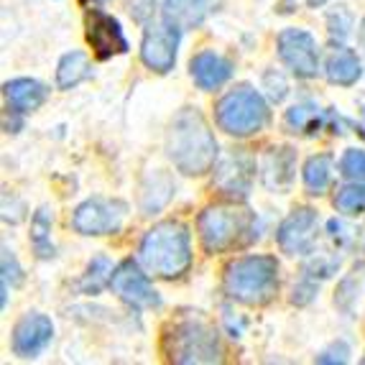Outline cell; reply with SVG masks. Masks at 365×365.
I'll list each match as a JSON object with an SVG mask.
<instances>
[{"mask_svg":"<svg viewBox=\"0 0 365 365\" xmlns=\"http://www.w3.org/2000/svg\"><path fill=\"white\" fill-rule=\"evenodd\" d=\"M166 156L187 177L207 174L217 164V140L197 108H182L166 133Z\"/></svg>","mask_w":365,"mask_h":365,"instance_id":"1","label":"cell"},{"mask_svg":"<svg viewBox=\"0 0 365 365\" xmlns=\"http://www.w3.org/2000/svg\"><path fill=\"white\" fill-rule=\"evenodd\" d=\"M138 263L148 274L161 279H179L192 266V237L189 227L179 220L156 222L140 237Z\"/></svg>","mask_w":365,"mask_h":365,"instance_id":"2","label":"cell"},{"mask_svg":"<svg viewBox=\"0 0 365 365\" xmlns=\"http://www.w3.org/2000/svg\"><path fill=\"white\" fill-rule=\"evenodd\" d=\"M225 294L245 307H263L279 292V261L274 256H243L227 263Z\"/></svg>","mask_w":365,"mask_h":365,"instance_id":"3","label":"cell"},{"mask_svg":"<svg viewBox=\"0 0 365 365\" xmlns=\"http://www.w3.org/2000/svg\"><path fill=\"white\" fill-rule=\"evenodd\" d=\"M197 232H200L202 248L207 253H225V250L240 248L256 237L253 212L232 202H217L200 212Z\"/></svg>","mask_w":365,"mask_h":365,"instance_id":"4","label":"cell"},{"mask_svg":"<svg viewBox=\"0 0 365 365\" xmlns=\"http://www.w3.org/2000/svg\"><path fill=\"white\" fill-rule=\"evenodd\" d=\"M164 353L171 363H220L222 345L217 329L200 317H184L171 322L164 332Z\"/></svg>","mask_w":365,"mask_h":365,"instance_id":"5","label":"cell"},{"mask_svg":"<svg viewBox=\"0 0 365 365\" xmlns=\"http://www.w3.org/2000/svg\"><path fill=\"white\" fill-rule=\"evenodd\" d=\"M215 120L225 133L245 138L263 130L268 123V105L258 90L250 85H237L215 105Z\"/></svg>","mask_w":365,"mask_h":365,"instance_id":"6","label":"cell"},{"mask_svg":"<svg viewBox=\"0 0 365 365\" xmlns=\"http://www.w3.org/2000/svg\"><path fill=\"white\" fill-rule=\"evenodd\" d=\"M125 212H128V207L123 202L95 197V200L82 202L74 210L72 227L79 235H113L120 230Z\"/></svg>","mask_w":365,"mask_h":365,"instance_id":"7","label":"cell"},{"mask_svg":"<svg viewBox=\"0 0 365 365\" xmlns=\"http://www.w3.org/2000/svg\"><path fill=\"white\" fill-rule=\"evenodd\" d=\"M179 38H182L179 26L169 24V21L151 24L143 34V41H140V61L156 74L171 72L177 64Z\"/></svg>","mask_w":365,"mask_h":365,"instance_id":"8","label":"cell"},{"mask_svg":"<svg viewBox=\"0 0 365 365\" xmlns=\"http://www.w3.org/2000/svg\"><path fill=\"white\" fill-rule=\"evenodd\" d=\"M110 289L115 292L118 299H123L133 309H156V307H161V297L135 261H123L113 271Z\"/></svg>","mask_w":365,"mask_h":365,"instance_id":"9","label":"cell"},{"mask_svg":"<svg viewBox=\"0 0 365 365\" xmlns=\"http://www.w3.org/2000/svg\"><path fill=\"white\" fill-rule=\"evenodd\" d=\"M279 56L297 77L312 79L319 72L317 41L304 29H287L279 34Z\"/></svg>","mask_w":365,"mask_h":365,"instance_id":"10","label":"cell"},{"mask_svg":"<svg viewBox=\"0 0 365 365\" xmlns=\"http://www.w3.org/2000/svg\"><path fill=\"white\" fill-rule=\"evenodd\" d=\"M85 26H87V41H90L92 51H95L98 59L105 61L128 51V38L123 34L120 21L113 19L108 11H103V8H87Z\"/></svg>","mask_w":365,"mask_h":365,"instance_id":"11","label":"cell"},{"mask_svg":"<svg viewBox=\"0 0 365 365\" xmlns=\"http://www.w3.org/2000/svg\"><path fill=\"white\" fill-rule=\"evenodd\" d=\"M253 177H256V158L245 148H235L215 164L212 187H217L220 195L225 197H245L250 192Z\"/></svg>","mask_w":365,"mask_h":365,"instance_id":"12","label":"cell"},{"mask_svg":"<svg viewBox=\"0 0 365 365\" xmlns=\"http://www.w3.org/2000/svg\"><path fill=\"white\" fill-rule=\"evenodd\" d=\"M319 232V217L312 207H299L279 225L276 240L287 256H304L312 253Z\"/></svg>","mask_w":365,"mask_h":365,"instance_id":"13","label":"cell"},{"mask_svg":"<svg viewBox=\"0 0 365 365\" xmlns=\"http://www.w3.org/2000/svg\"><path fill=\"white\" fill-rule=\"evenodd\" d=\"M51 337H54V322L41 312H29L19 319V324L13 327L11 347L19 358H38V355L49 347Z\"/></svg>","mask_w":365,"mask_h":365,"instance_id":"14","label":"cell"},{"mask_svg":"<svg viewBox=\"0 0 365 365\" xmlns=\"http://www.w3.org/2000/svg\"><path fill=\"white\" fill-rule=\"evenodd\" d=\"M189 72L192 79L197 82L200 90H217L232 77V61L225 59L217 51H200L197 56H192V64H189Z\"/></svg>","mask_w":365,"mask_h":365,"instance_id":"15","label":"cell"},{"mask_svg":"<svg viewBox=\"0 0 365 365\" xmlns=\"http://www.w3.org/2000/svg\"><path fill=\"white\" fill-rule=\"evenodd\" d=\"M220 6H222V0H164V21L179 26L182 31L197 29Z\"/></svg>","mask_w":365,"mask_h":365,"instance_id":"16","label":"cell"},{"mask_svg":"<svg viewBox=\"0 0 365 365\" xmlns=\"http://www.w3.org/2000/svg\"><path fill=\"white\" fill-rule=\"evenodd\" d=\"M294 171H297V156L294 148L289 146H274L261 158V177L268 189L284 192L292 184Z\"/></svg>","mask_w":365,"mask_h":365,"instance_id":"17","label":"cell"},{"mask_svg":"<svg viewBox=\"0 0 365 365\" xmlns=\"http://www.w3.org/2000/svg\"><path fill=\"white\" fill-rule=\"evenodd\" d=\"M3 90H6L8 108L13 113H34V110H38L46 103V95H49V90L38 79H31V77L11 79V82H6Z\"/></svg>","mask_w":365,"mask_h":365,"instance_id":"18","label":"cell"},{"mask_svg":"<svg viewBox=\"0 0 365 365\" xmlns=\"http://www.w3.org/2000/svg\"><path fill=\"white\" fill-rule=\"evenodd\" d=\"M360 77H363V64H360L358 54L340 43L327 59V79L332 85L353 87Z\"/></svg>","mask_w":365,"mask_h":365,"instance_id":"19","label":"cell"},{"mask_svg":"<svg viewBox=\"0 0 365 365\" xmlns=\"http://www.w3.org/2000/svg\"><path fill=\"white\" fill-rule=\"evenodd\" d=\"M90 59H87L85 51H69L59 59V67H56V87L59 90H72L79 82H85L90 77Z\"/></svg>","mask_w":365,"mask_h":365,"instance_id":"20","label":"cell"},{"mask_svg":"<svg viewBox=\"0 0 365 365\" xmlns=\"http://www.w3.org/2000/svg\"><path fill=\"white\" fill-rule=\"evenodd\" d=\"M304 187L309 195H324L332 182V156L329 153H317L304 164Z\"/></svg>","mask_w":365,"mask_h":365,"instance_id":"21","label":"cell"},{"mask_svg":"<svg viewBox=\"0 0 365 365\" xmlns=\"http://www.w3.org/2000/svg\"><path fill=\"white\" fill-rule=\"evenodd\" d=\"M322 125V118H319V110L312 103H302L294 105L292 110H287L284 115V128L289 133H299V135H314Z\"/></svg>","mask_w":365,"mask_h":365,"instance_id":"22","label":"cell"},{"mask_svg":"<svg viewBox=\"0 0 365 365\" xmlns=\"http://www.w3.org/2000/svg\"><path fill=\"white\" fill-rule=\"evenodd\" d=\"M51 222H54V217H51V212L46 207L38 210L34 215V220H31V248H34V253L38 258L54 256V243H51V235H49Z\"/></svg>","mask_w":365,"mask_h":365,"instance_id":"23","label":"cell"},{"mask_svg":"<svg viewBox=\"0 0 365 365\" xmlns=\"http://www.w3.org/2000/svg\"><path fill=\"white\" fill-rule=\"evenodd\" d=\"M113 263L108 261L105 256L92 258V263L87 266V274L82 276L79 281V289L85 294H100L103 287H110V279H113Z\"/></svg>","mask_w":365,"mask_h":365,"instance_id":"24","label":"cell"},{"mask_svg":"<svg viewBox=\"0 0 365 365\" xmlns=\"http://www.w3.org/2000/svg\"><path fill=\"white\" fill-rule=\"evenodd\" d=\"M335 207L342 215H358L365 210V187L363 184H347L335 195Z\"/></svg>","mask_w":365,"mask_h":365,"instance_id":"25","label":"cell"},{"mask_svg":"<svg viewBox=\"0 0 365 365\" xmlns=\"http://www.w3.org/2000/svg\"><path fill=\"white\" fill-rule=\"evenodd\" d=\"M340 174L353 182H365V151L363 148H347L340 158Z\"/></svg>","mask_w":365,"mask_h":365,"instance_id":"26","label":"cell"},{"mask_svg":"<svg viewBox=\"0 0 365 365\" xmlns=\"http://www.w3.org/2000/svg\"><path fill=\"white\" fill-rule=\"evenodd\" d=\"M327 24H329V36H332V41L342 43L347 36H350V29H353V16H350V13L340 6L337 11L329 13Z\"/></svg>","mask_w":365,"mask_h":365,"instance_id":"27","label":"cell"},{"mask_svg":"<svg viewBox=\"0 0 365 365\" xmlns=\"http://www.w3.org/2000/svg\"><path fill=\"white\" fill-rule=\"evenodd\" d=\"M3 281L13 284V287L24 281V271H21L19 261L13 256V250H8V248H3Z\"/></svg>","mask_w":365,"mask_h":365,"instance_id":"28","label":"cell"},{"mask_svg":"<svg viewBox=\"0 0 365 365\" xmlns=\"http://www.w3.org/2000/svg\"><path fill=\"white\" fill-rule=\"evenodd\" d=\"M347 355H350V347L345 345V342H340V345H332L329 350H324L319 358H317V363H340V365H345L347 360Z\"/></svg>","mask_w":365,"mask_h":365,"instance_id":"29","label":"cell"},{"mask_svg":"<svg viewBox=\"0 0 365 365\" xmlns=\"http://www.w3.org/2000/svg\"><path fill=\"white\" fill-rule=\"evenodd\" d=\"M314 294H317V284H312L309 279L302 281L299 287H294V304H307Z\"/></svg>","mask_w":365,"mask_h":365,"instance_id":"30","label":"cell"},{"mask_svg":"<svg viewBox=\"0 0 365 365\" xmlns=\"http://www.w3.org/2000/svg\"><path fill=\"white\" fill-rule=\"evenodd\" d=\"M307 3H309V8H319V6H324L327 0H307Z\"/></svg>","mask_w":365,"mask_h":365,"instance_id":"31","label":"cell"},{"mask_svg":"<svg viewBox=\"0 0 365 365\" xmlns=\"http://www.w3.org/2000/svg\"><path fill=\"white\" fill-rule=\"evenodd\" d=\"M360 38H363V46H365V21H363V34H360Z\"/></svg>","mask_w":365,"mask_h":365,"instance_id":"32","label":"cell"},{"mask_svg":"<svg viewBox=\"0 0 365 365\" xmlns=\"http://www.w3.org/2000/svg\"><path fill=\"white\" fill-rule=\"evenodd\" d=\"M363 363H365V358H363Z\"/></svg>","mask_w":365,"mask_h":365,"instance_id":"33","label":"cell"}]
</instances>
